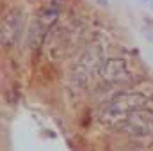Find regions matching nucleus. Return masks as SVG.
<instances>
[{"mask_svg":"<svg viewBox=\"0 0 153 151\" xmlns=\"http://www.w3.org/2000/svg\"><path fill=\"white\" fill-rule=\"evenodd\" d=\"M100 75L109 84H123V82H128L132 78V71H130V68H128L125 59L111 57V59H107L102 64Z\"/></svg>","mask_w":153,"mask_h":151,"instance_id":"7ed1b4c3","label":"nucleus"},{"mask_svg":"<svg viewBox=\"0 0 153 151\" xmlns=\"http://www.w3.org/2000/svg\"><path fill=\"white\" fill-rule=\"evenodd\" d=\"M146 2H153V0H146Z\"/></svg>","mask_w":153,"mask_h":151,"instance_id":"0eeeda50","label":"nucleus"},{"mask_svg":"<svg viewBox=\"0 0 153 151\" xmlns=\"http://www.w3.org/2000/svg\"><path fill=\"white\" fill-rule=\"evenodd\" d=\"M121 132H126L130 135H152L153 133V109H143V110H135L132 112L121 124L119 128Z\"/></svg>","mask_w":153,"mask_h":151,"instance_id":"f03ea898","label":"nucleus"},{"mask_svg":"<svg viewBox=\"0 0 153 151\" xmlns=\"http://www.w3.org/2000/svg\"><path fill=\"white\" fill-rule=\"evenodd\" d=\"M96 2L102 4V5H107V4H109V0H96Z\"/></svg>","mask_w":153,"mask_h":151,"instance_id":"423d86ee","label":"nucleus"},{"mask_svg":"<svg viewBox=\"0 0 153 151\" xmlns=\"http://www.w3.org/2000/svg\"><path fill=\"white\" fill-rule=\"evenodd\" d=\"M20 30H22V14L18 11H11L2 20V43L4 44L14 43L20 36Z\"/></svg>","mask_w":153,"mask_h":151,"instance_id":"20e7f679","label":"nucleus"},{"mask_svg":"<svg viewBox=\"0 0 153 151\" xmlns=\"http://www.w3.org/2000/svg\"><path fill=\"white\" fill-rule=\"evenodd\" d=\"M144 34L153 41V20L150 18H144Z\"/></svg>","mask_w":153,"mask_h":151,"instance_id":"39448f33","label":"nucleus"},{"mask_svg":"<svg viewBox=\"0 0 153 151\" xmlns=\"http://www.w3.org/2000/svg\"><path fill=\"white\" fill-rule=\"evenodd\" d=\"M143 109H150V98L143 93H135V91H123L112 96L111 100H107L100 110L98 117L100 121L109 126L117 130L119 124L135 110H143Z\"/></svg>","mask_w":153,"mask_h":151,"instance_id":"f257e3e1","label":"nucleus"}]
</instances>
